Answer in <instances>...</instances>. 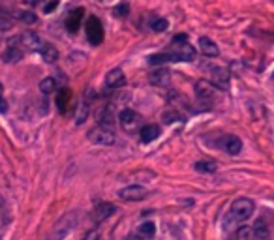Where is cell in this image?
Here are the masks:
<instances>
[{
  "label": "cell",
  "instance_id": "cell-1",
  "mask_svg": "<svg viewBox=\"0 0 274 240\" xmlns=\"http://www.w3.org/2000/svg\"><path fill=\"white\" fill-rule=\"evenodd\" d=\"M253 210H255V205H253L252 199L248 197L235 199L224 218V229L225 231H233V229L240 227V223H244L246 219L252 218Z\"/></svg>",
  "mask_w": 274,
  "mask_h": 240
},
{
  "label": "cell",
  "instance_id": "cell-2",
  "mask_svg": "<svg viewBox=\"0 0 274 240\" xmlns=\"http://www.w3.org/2000/svg\"><path fill=\"white\" fill-rule=\"evenodd\" d=\"M169 53H171V57H173L175 62H192L195 58L194 45L188 42V38L184 34L175 36Z\"/></svg>",
  "mask_w": 274,
  "mask_h": 240
},
{
  "label": "cell",
  "instance_id": "cell-3",
  "mask_svg": "<svg viewBox=\"0 0 274 240\" xmlns=\"http://www.w3.org/2000/svg\"><path fill=\"white\" fill-rule=\"evenodd\" d=\"M238 240H270V231L261 221L253 227L242 225L238 229Z\"/></svg>",
  "mask_w": 274,
  "mask_h": 240
},
{
  "label": "cell",
  "instance_id": "cell-4",
  "mask_svg": "<svg viewBox=\"0 0 274 240\" xmlns=\"http://www.w3.org/2000/svg\"><path fill=\"white\" fill-rule=\"evenodd\" d=\"M88 141L94 143V145H101V147H109V145H113L115 143V134H113V130L107 126H98L92 128L90 132H88Z\"/></svg>",
  "mask_w": 274,
  "mask_h": 240
},
{
  "label": "cell",
  "instance_id": "cell-5",
  "mask_svg": "<svg viewBox=\"0 0 274 240\" xmlns=\"http://www.w3.org/2000/svg\"><path fill=\"white\" fill-rule=\"evenodd\" d=\"M118 120L126 134H137V130H141V116L131 109H122L118 114Z\"/></svg>",
  "mask_w": 274,
  "mask_h": 240
},
{
  "label": "cell",
  "instance_id": "cell-6",
  "mask_svg": "<svg viewBox=\"0 0 274 240\" xmlns=\"http://www.w3.org/2000/svg\"><path fill=\"white\" fill-rule=\"evenodd\" d=\"M85 30H87V38L92 45H100L103 42V25L96 15H90L85 23Z\"/></svg>",
  "mask_w": 274,
  "mask_h": 240
},
{
  "label": "cell",
  "instance_id": "cell-7",
  "mask_svg": "<svg viewBox=\"0 0 274 240\" xmlns=\"http://www.w3.org/2000/svg\"><path fill=\"white\" fill-rule=\"evenodd\" d=\"M214 88L216 86L212 85L210 81L201 79V81L195 83V96H197V99H201L203 103H212L216 99V90Z\"/></svg>",
  "mask_w": 274,
  "mask_h": 240
},
{
  "label": "cell",
  "instance_id": "cell-8",
  "mask_svg": "<svg viewBox=\"0 0 274 240\" xmlns=\"http://www.w3.org/2000/svg\"><path fill=\"white\" fill-rule=\"evenodd\" d=\"M210 83L216 86L218 90H227L231 83V75L225 68H220V66H214L210 68Z\"/></svg>",
  "mask_w": 274,
  "mask_h": 240
},
{
  "label": "cell",
  "instance_id": "cell-9",
  "mask_svg": "<svg viewBox=\"0 0 274 240\" xmlns=\"http://www.w3.org/2000/svg\"><path fill=\"white\" fill-rule=\"evenodd\" d=\"M147 195H149V191H147V188H143V186H126V188H122L120 190V193H118V197L122 199V201H128V203H135V201H143V199H147Z\"/></svg>",
  "mask_w": 274,
  "mask_h": 240
},
{
  "label": "cell",
  "instance_id": "cell-10",
  "mask_svg": "<svg viewBox=\"0 0 274 240\" xmlns=\"http://www.w3.org/2000/svg\"><path fill=\"white\" fill-rule=\"evenodd\" d=\"M23 57H25V49H23V45L19 40H12V42L8 43L6 51H4V55H2L4 62H8V64L19 62V60H23Z\"/></svg>",
  "mask_w": 274,
  "mask_h": 240
},
{
  "label": "cell",
  "instance_id": "cell-11",
  "mask_svg": "<svg viewBox=\"0 0 274 240\" xmlns=\"http://www.w3.org/2000/svg\"><path fill=\"white\" fill-rule=\"evenodd\" d=\"M115 210H116V206L113 205V203H101V205H98L92 210V221L94 223H101V221H105L109 216H113Z\"/></svg>",
  "mask_w": 274,
  "mask_h": 240
},
{
  "label": "cell",
  "instance_id": "cell-12",
  "mask_svg": "<svg viewBox=\"0 0 274 240\" xmlns=\"http://www.w3.org/2000/svg\"><path fill=\"white\" fill-rule=\"evenodd\" d=\"M19 42H21L23 49L27 51H40L44 47V42H42V38L34 32H25V34L19 38Z\"/></svg>",
  "mask_w": 274,
  "mask_h": 240
},
{
  "label": "cell",
  "instance_id": "cell-13",
  "mask_svg": "<svg viewBox=\"0 0 274 240\" xmlns=\"http://www.w3.org/2000/svg\"><path fill=\"white\" fill-rule=\"evenodd\" d=\"M83 15H85V10L83 8H77V10H72L68 17H66V29L70 32H77L81 27V21H83Z\"/></svg>",
  "mask_w": 274,
  "mask_h": 240
},
{
  "label": "cell",
  "instance_id": "cell-14",
  "mask_svg": "<svg viewBox=\"0 0 274 240\" xmlns=\"http://www.w3.org/2000/svg\"><path fill=\"white\" fill-rule=\"evenodd\" d=\"M222 149L231 156H237L240 154V150H242V141L238 139L237 135H225L224 141H222Z\"/></svg>",
  "mask_w": 274,
  "mask_h": 240
},
{
  "label": "cell",
  "instance_id": "cell-15",
  "mask_svg": "<svg viewBox=\"0 0 274 240\" xmlns=\"http://www.w3.org/2000/svg\"><path fill=\"white\" fill-rule=\"evenodd\" d=\"M124 83H126V75H124V71L120 68L111 70L107 73V77H105V86L107 88H120Z\"/></svg>",
  "mask_w": 274,
  "mask_h": 240
},
{
  "label": "cell",
  "instance_id": "cell-16",
  "mask_svg": "<svg viewBox=\"0 0 274 240\" xmlns=\"http://www.w3.org/2000/svg\"><path fill=\"white\" fill-rule=\"evenodd\" d=\"M73 221H75V214H73V212H70L66 218H62V221L58 223L57 231H55V240L64 238L66 234H68L73 229Z\"/></svg>",
  "mask_w": 274,
  "mask_h": 240
},
{
  "label": "cell",
  "instance_id": "cell-17",
  "mask_svg": "<svg viewBox=\"0 0 274 240\" xmlns=\"http://www.w3.org/2000/svg\"><path fill=\"white\" fill-rule=\"evenodd\" d=\"M199 51H201L205 57L209 58H216L220 55V49H218V45L210 38H199Z\"/></svg>",
  "mask_w": 274,
  "mask_h": 240
},
{
  "label": "cell",
  "instance_id": "cell-18",
  "mask_svg": "<svg viewBox=\"0 0 274 240\" xmlns=\"http://www.w3.org/2000/svg\"><path fill=\"white\" fill-rule=\"evenodd\" d=\"M158 135H160V126H156V124H145L139 130V137H141L143 143H152L154 139H158Z\"/></svg>",
  "mask_w": 274,
  "mask_h": 240
},
{
  "label": "cell",
  "instance_id": "cell-19",
  "mask_svg": "<svg viewBox=\"0 0 274 240\" xmlns=\"http://www.w3.org/2000/svg\"><path fill=\"white\" fill-rule=\"evenodd\" d=\"M149 81H151V85L154 86H167L171 83V73L167 70H156L151 73Z\"/></svg>",
  "mask_w": 274,
  "mask_h": 240
},
{
  "label": "cell",
  "instance_id": "cell-20",
  "mask_svg": "<svg viewBox=\"0 0 274 240\" xmlns=\"http://www.w3.org/2000/svg\"><path fill=\"white\" fill-rule=\"evenodd\" d=\"M42 53V58H44L47 64H55L58 60V51L55 45H51V43H44V47L40 49Z\"/></svg>",
  "mask_w": 274,
  "mask_h": 240
},
{
  "label": "cell",
  "instance_id": "cell-21",
  "mask_svg": "<svg viewBox=\"0 0 274 240\" xmlns=\"http://www.w3.org/2000/svg\"><path fill=\"white\" fill-rule=\"evenodd\" d=\"M70 98H72V92L68 90V88H62V90L58 92L57 105H58V111H60V113H66V111H68V105H70Z\"/></svg>",
  "mask_w": 274,
  "mask_h": 240
},
{
  "label": "cell",
  "instance_id": "cell-22",
  "mask_svg": "<svg viewBox=\"0 0 274 240\" xmlns=\"http://www.w3.org/2000/svg\"><path fill=\"white\" fill-rule=\"evenodd\" d=\"M88 113H90V107H88L87 101H81L77 105V111H75V124H85V120L88 118Z\"/></svg>",
  "mask_w": 274,
  "mask_h": 240
},
{
  "label": "cell",
  "instance_id": "cell-23",
  "mask_svg": "<svg viewBox=\"0 0 274 240\" xmlns=\"http://www.w3.org/2000/svg\"><path fill=\"white\" fill-rule=\"evenodd\" d=\"M137 234L143 236V238H152L156 234V225L152 221H145V223H141V225L137 227Z\"/></svg>",
  "mask_w": 274,
  "mask_h": 240
},
{
  "label": "cell",
  "instance_id": "cell-24",
  "mask_svg": "<svg viewBox=\"0 0 274 240\" xmlns=\"http://www.w3.org/2000/svg\"><path fill=\"white\" fill-rule=\"evenodd\" d=\"M98 122H100V126H107V128L113 126V113H111V109L103 107L100 113H98Z\"/></svg>",
  "mask_w": 274,
  "mask_h": 240
},
{
  "label": "cell",
  "instance_id": "cell-25",
  "mask_svg": "<svg viewBox=\"0 0 274 240\" xmlns=\"http://www.w3.org/2000/svg\"><path fill=\"white\" fill-rule=\"evenodd\" d=\"M40 90L42 94H53V92L57 90V81L53 77H45L40 81Z\"/></svg>",
  "mask_w": 274,
  "mask_h": 240
},
{
  "label": "cell",
  "instance_id": "cell-26",
  "mask_svg": "<svg viewBox=\"0 0 274 240\" xmlns=\"http://www.w3.org/2000/svg\"><path fill=\"white\" fill-rule=\"evenodd\" d=\"M149 25H151V29L154 30V32H164V30H167V27H169L167 19H164V17H152Z\"/></svg>",
  "mask_w": 274,
  "mask_h": 240
},
{
  "label": "cell",
  "instance_id": "cell-27",
  "mask_svg": "<svg viewBox=\"0 0 274 240\" xmlns=\"http://www.w3.org/2000/svg\"><path fill=\"white\" fill-rule=\"evenodd\" d=\"M166 62H175L173 57H171V53H162V55H152L149 58V64H166Z\"/></svg>",
  "mask_w": 274,
  "mask_h": 240
},
{
  "label": "cell",
  "instance_id": "cell-28",
  "mask_svg": "<svg viewBox=\"0 0 274 240\" xmlns=\"http://www.w3.org/2000/svg\"><path fill=\"white\" fill-rule=\"evenodd\" d=\"M194 167H195V171H199V173H214V171H216V163L214 162H197Z\"/></svg>",
  "mask_w": 274,
  "mask_h": 240
},
{
  "label": "cell",
  "instance_id": "cell-29",
  "mask_svg": "<svg viewBox=\"0 0 274 240\" xmlns=\"http://www.w3.org/2000/svg\"><path fill=\"white\" fill-rule=\"evenodd\" d=\"M17 17H19L25 25H36L38 23V15L34 14V12H19Z\"/></svg>",
  "mask_w": 274,
  "mask_h": 240
},
{
  "label": "cell",
  "instance_id": "cell-30",
  "mask_svg": "<svg viewBox=\"0 0 274 240\" xmlns=\"http://www.w3.org/2000/svg\"><path fill=\"white\" fill-rule=\"evenodd\" d=\"M162 118H164V122L166 124H173V122H179L181 118V114L177 113V111H166V113L162 114Z\"/></svg>",
  "mask_w": 274,
  "mask_h": 240
},
{
  "label": "cell",
  "instance_id": "cell-31",
  "mask_svg": "<svg viewBox=\"0 0 274 240\" xmlns=\"http://www.w3.org/2000/svg\"><path fill=\"white\" fill-rule=\"evenodd\" d=\"M12 19H10V15L6 14H0V30H10L12 29Z\"/></svg>",
  "mask_w": 274,
  "mask_h": 240
},
{
  "label": "cell",
  "instance_id": "cell-32",
  "mask_svg": "<svg viewBox=\"0 0 274 240\" xmlns=\"http://www.w3.org/2000/svg\"><path fill=\"white\" fill-rule=\"evenodd\" d=\"M128 14H130V6H128V4H118V6L115 8L116 17H126Z\"/></svg>",
  "mask_w": 274,
  "mask_h": 240
},
{
  "label": "cell",
  "instance_id": "cell-33",
  "mask_svg": "<svg viewBox=\"0 0 274 240\" xmlns=\"http://www.w3.org/2000/svg\"><path fill=\"white\" fill-rule=\"evenodd\" d=\"M57 6H58V0H49L47 4H44V12L45 14H51Z\"/></svg>",
  "mask_w": 274,
  "mask_h": 240
},
{
  "label": "cell",
  "instance_id": "cell-34",
  "mask_svg": "<svg viewBox=\"0 0 274 240\" xmlns=\"http://www.w3.org/2000/svg\"><path fill=\"white\" fill-rule=\"evenodd\" d=\"M2 85H0V113H6L8 111V105H6V99H4V96H2Z\"/></svg>",
  "mask_w": 274,
  "mask_h": 240
},
{
  "label": "cell",
  "instance_id": "cell-35",
  "mask_svg": "<svg viewBox=\"0 0 274 240\" xmlns=\"http://www.w3.org/2000/svg\"><path fill=\"white\" fill-rule=\"evenodd\" d=\"M83 240H100V233H98V231H88V233L83 236Z\"/></svg>",
  "mask_w": 274,
  "mask_h": 240
},
{
  "label": "cell",
  "instance_id": "cell-36",
  "mask_svg": "<svg viewBox=\"0 0 274 240\" xmlns=\"http://www.w3.org/2000/svg\"><path fill=\"white\" fill-rule=\"evenodd\" d=\"M98 2H109V0H98Z\"/></svg>",
  "mask_w": 274,
  "mask_h": 240
},
{
  "label": "cell",
  "instance_id": "cell-37",
  "mask_svg": "<svg viewBox=\"0 0 274 240\" xmlns=\"http://www.w3.org/2000/svg\"><path fill=\"white\" fill-rule=\"evenodd\" d=\"M0 206H2V197H0Z\"/></svg>",
  "mask_w": 274,
  "mask_h": 240
}]
</instances>
